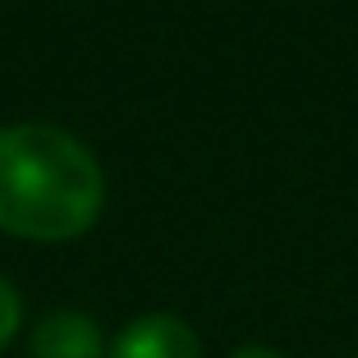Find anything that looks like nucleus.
Returning a JSON list of instances; mask_svg holds the SVG:
<instances>
[{"mask_svg": "<svg viewBox=\"0 0 358 358\" xmlns=\"http://www.w3.org/2000/svg\"><path fill=\"white\" fill-rule=\"evenodd\" d=\"M106 175L69 129H0V230L19 239H74L101 216Z\"/></svg>", "mask_w": 358, "mask_h": 358, "instance_id": "nucleus-1", "label": "nucleus"}, {"mask_svg": "<svg viewBox=\"0 0 358 358\" xmlns=\"http://www.w3.org/2000/svg\"><path fill=\"white\" fill-rule=\"evenodd\" d=\"M106 358H202V345L189 322L170 313H148L110 340Z\"/></svg>", "mask_w": 358, "mask_h": 358, "instance_id": "nucleus-2", "label": "nucleus"}, {"mask_svg": "<svg viewBox=\"0 0 358 358\" xmlns=\"http://www.w3.org/2000/svg\"><path fill=\"white\" fill-rule=\"evenodd\" d=\"M32 358H106V340L87 313H46L32 327Z\"/></svg>", "mask_w": 358, "mask_h": 358, "instance_id": "nucleus-3", "label": "nucleus"}, {"mask_svg": "<svg viewBox=\"0 0 358 358\" xmlns=\"http://www.w3.org/2000/svg\"><path fill=\"white\" fill-rule=\"evenodd\" d=\"M19 322H23V303H19V294H14V285L0 275V349L14 340Z\"/></svg>", "mask_w": 358, "mask_h": 358, "instance_id": "nucleus-4", "label": "nucleus"}, {"mask_svg": "<svg viewBox=\"0 0 358 358\" xmlns=\"http://www.w3.org/2000/svg\"><path fill=\"white\" fill-rule=\"evenodd\" d=\"M230 358H285L280 349H266V345H243V349H234Z\"/></svg>", "mask_w": 358, "mask_h": 358, "instance_id": "nucleus-5", "label": "nucleus"}, {"mask_svg": "<svg viewBox=\"0 0 358 358\" xmlns=\"http://www.w3.org/2000/svg\"><path fill=\"white\" fill-rule=\"evenodd\" d=\"M354 358H358V354H354Z\"/></svg>", "mask_w": 358, "mask_h": 358, "instance_id": "nucleus-6", "label": "nucleus"}]
</instances>
